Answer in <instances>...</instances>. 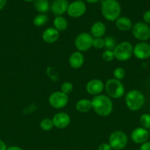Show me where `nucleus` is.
<instances>
[{
    "instance_id": "f257e3e1",
    "label": "nucleus",
    "mask_w": 150,
    "mask_h": 150,
    "mask_svg": "<svg viewBox=\"0 0 150 150\" xmlns=\"http://www.w3.org/2000/svg\"><path fill=\"white\" fill-rule=\"evenodd\" d=\"M91 103L92 109L100 117H107L113 111V101L107 95L101 94L94 96L91 100Z\"/></svg>"
},
{
    "instance_id": "f03ea898",
    "label": "nucleus",
    "mask_w": 150,
    "mask_h": 150,
    "mask_svg": "<svg viewBox=\"0 0 150 150\" xmlns=\"http://www.w3.org/2000/svg\"><path fill=\"white\" fill-rule=\"evenodd\" d=\"M101 13L104 18L108 21H116L121 16V7L117 0H103Z\"/></svg>"
},
{
    "instance_id": "7ed1b4c3",
    "label": "nucleus",
    "mask_w": 150,
    "mask_h": 150,
    "mask_svg": "<svg viewBox=\"0 0 150 150\" xmlns=\"http://www.w3.org/2000/svg\"><path fill=\"white\" fill-rule=\"evenodd\" d=\"M145 103V96L142 92L138 89L129 91L125 96V104L132 111L141 110Z\"/></svg>"
},
{
    "instance_id": "20e7f679",
    "label": "nucleus",
    "mask_w": 150,
    "mask_h": 150,
    "mask_svg": "<svg viewBox=\"0 0 150 150\" xmlns=\"http://www.w3.org/2000/svg\"><path fill=\"white\" fill-rule=\"evenodd\" d=\"M104 90L107 95L113 99H120L124 95L125 87L121 81L110 79L104 83Z\"/></svg>"
},
{
    "instance_id": "39448f33",
    "label": "nucleus",
    "mask_w": 150,
    "mask_h": 150,
    "mask_svg": "<svg viewBox=\"0 0 150 150\" xmlns=\"http://www.w3.org/2000/svg\"><path fill=\"white\" fill-rule=\"evenodd\" d=\"M113 51L115 59L120 62H126L133 55V45L128 41H123L118 43Z\"/></svg>"
},
{
    "instance_id": "423d86ee",
    "label": "nucleus",
    "mask_w": 150,
    "mask_h": 150,
    "mask_svg": "<svg viewBox=\"0 0 150 150\" xmlns=\"http://www.w3.org/2000/svg\"><path fill=\"white\" fill-rule=\"evenodd\" d=\"M108 144L113 150H121L127 145L128 136L121 130H116L109 136Z\"/></svg>"
},
{
    "instance_id": "0eeeda50",
    "label": "nucleus",
    "mask_w": 150,
    "mask_h": 150,
    "mask_svg": "<svg viewBox=\"0 0 150 150\" xmlns=\"http://www.w3.org/2000/svg\"><path fill=\"white\" fill-rule=\"evenodd\" d=\"M132 36L140 42H146L150 38V26L144 21H138L132 26Z\"/></svg>"
},
{
    "instance_id": "6e6552de",
    "label": "nucleus",
    "mask_w": 150,
    "mask_h": 150,
    "mask_svg": "<svg viewBox=\"0 0 150 150\" xmlns=\"http://www.w3.org/2000/svg\"><path fill=\"white\" fill-rule=\"evenodd\" d=\"M69 95H66L61 91H55L50 94L48 98L49 104L55 109H61L65 108L69 103Z\"/></svg>"
},
{
    "instance_id": "1a4fd4ad",
    "label": "nucleus",
    "mask_w": 150,
    "mask_h": 150,
    "mask_svg": "<svg viewBox=\"0 0 150 150\" xmlns=\"http://www.w3.org/2000/svg\"><path fill=\"white\" fill-rule=\"evenodd\" d=\"M94 38L88 32H81L74 40V45L77 51L85 52L92 47Z\"/></svg>"
},
{
    "instance_id": "9d476101",
    "label": "nucleus",
    "mask_w": 150,
    "mask_h": 150,
    "mask_svg": "<svg viewBox=\"0 0 150 150\" xmlns=\"http://www.w3.org/2000/svg\"><path fill=\"white\" fill-rule=\"evenodd\" d=\"M86 4L82 0H76L72 1L69 5L67 10V14L69 17L73 18H77L83 16L86 12Z\"/></svg>"
},
{
    "instance_id": "9b49d317",
    "label": "nucleus",
    "mask_w": 150,
    "mask_h": 150,
    "mask_svg": "<svg viewBox=\"0 0 150 150\" xmlns=\"http://www.w3.org/2000/svg\"><path fill=\"white\" fill-rule=\"evenodd\" d=\"M133 55L138 59L145 60L150 57V44L146 42H139L133 46Z\"/></svg>"
},
{
    "instance_id": "f8f14e48",
    "label": "nucleus",
    "mask_w": 150,
    "mask_h": 150,
    "mask_svg": "<svg viewBox=\"0 0 150 150\" xmlns=\"http://www.w3.org/2000/svg\"><path fill=\"white\" fill-rule=\"evenodd\" d=\"M85 89L89 95L93 96L101 95L104 89V83L101 80L98 79H91L87 83Z\"/></svg>"
},
{
    "instance_id": "ddd939ff",
    "label": "nucleus",
    "mask_w": 150,
    "mask_h": 150,
    "mask_svg": "<svg viewBox=\"0 0 150 150\" xmlns=\"http://www.w3.org/2000/svg\"><path fill=\"white\" fill-rule=\"evenodd\" d=\"M149 130L142 127H138L134 129L130 135L131 140L136 144H142L147 142L149 138Z\"/></svg>"
},
{
    "instance_id": "4468645a",
    "label": "nucleus",
    "mask_w": 150,
    "mask_h": 150,
    "mask_svg": "<svg viewBox=\"0 0 150 150\" xmlns=\"http://www.w3.org/2000/svg\"><path fill=\"white\" fill-rule=\"evenodd\" d=\"M51 120H52L54 127L60 130L66 128L71 122L70 116L67 113L63 112V111L57 112V114H54Z\"/></svg>"
},
{
    "instance_id": "2eb2a0df",
    "label": "nucleus",
    "mask_w": 150,
    "mask_h": 150,
    "mask_svg": "<svg viewBox=\"0 0 150 150\" xmlns=\"http://www.w3.org/2000/svg\"><path fill=\"white\" fill-rule=\"evenodd\" d=\"M69 5L68 0H53L50 9L55 16H62L67 12Z\"/></svg>"
},
{
    "instance_id": "dca6fc26",
    "label": "nucleus",
    "mask_w": 150,
    "mask_h": 150,
    "mask_svg": "<svg viewBox=\"0 0 150 150\" xmlns=\"http://www.w3.org/2000/svg\"><path fill=\"white\" fill-rule=\"evenodd\" d=\"M60 38V32L54 27H49L46 29L42 33V39L45 42L49 44L57 42Z\"/></svg>"
},
{
    "instance_id": "f3484780",
    "label": "nucleus",
    "mask_w": 150,
    "mask_h": 150,
    "mask_svg": "<svg viewBox=\"0 0 150 150\" xmlns=\"http://www.w3.org/2000/svg\"><path fill=\"white\" fill-rule=\"evenodd\" d=\"M69 65L74 69H79L85 63V57L82 52L74 51L72 53L69 58Z\"/></svg>"
},
{
    "instance_id": "a211bd4d",
    "label": "nucleus",
    "mask_w": 150,
    "mask_h": 150,
    "mask_svg": "<svg viewBox=\"0 0 150 150\" xmlns=\"http://www.w3.org/2000/svg\"><path fill=\"white\" fill-rule=\"evenodd\" d=\"M115 25H116V28L121 32L130 31L133 26V23H132L131 19L126 16H120L115 21Z\"/></svg>"
},
{
    "instance_id": "6ab92c4d",
    "label": "nucleus",
    "mask_w": 150,
    "mask_h": 150,
    "mask_svg": "<svg viewBox=\"0 0 150 150\" xmlns=\"http://www.w3.org/2000/svg\"><path fill=\"white\" fill-rule=\"evenodd\" d=\"M106 33V26L103 22L96 21L93 23L90 29V34L94 38H102Z\"/></svg>"
},
{
    "instance_id": "aec40b11",
    "label": "nucleus",
    "mask_w": 150,
    "mask_h": 150,
    "mask_svg": "<svg viewBox=\"0 0 150 150\" xmlns=\"http://www.w3.org/2000/svg\"><path fill=\"white\" fill-rule=\"evenodd\" d=\"M76 110L79 113L82 114H85L92 110V103L91 100L86 99V98H82V99L79 100L76 103L75 105Z\"/></svg>"
},
{
    "instance_id": "412c9836",
    "label": "nucleus",
    "mask_w": 150,
    "mask_h": 150,
    "mask_svg": "<svg viewBox=\"0 0 150 150\" xmlns=\"http://www.w3.org/2000/svg\"><path fill=\"white\" fill-rule=\"evenodd\" d=\"M53 27L57 29L59 32H64L67 29L69 23L66 18L62 16H56L53 20Z\"/></svg>"
},
{
    "instance_id": "4be33fe9",
    "label": "nucleus",
    "mask_w": 150,
    "mask_h": 150,
    "mask_svg": "<svg viewBox=\"0 0 150 150\" xmlns=\"http://www.w3.org/2000/svg\"><path fill=\"white\" fill-rule=\"evenodd\" d=\"M34 7L40 14H46L50 9L49 0H35Z\"/></svg>"
},
{
    "instance_id": "5701e85b",
    "label": "nucleus",
    "mask_w": 150,
    "mask_h": 150,
    "mask_svg": "<svg viewBox=\"0 0 150 150\" xmlns=\"http://www.w3.org/2000/svg\"><path fill=\"white\" fill-rule=\"evenodd\" d=\"M49 18L46 14H38L33 18L32 23L35 26L41 27L48 22Z\"/></svg>"
},
{
    "instance_id": "b1692460",
    "label": "nucleus",
    "mask_w": 150,
    "mask_h": 150,
    "mask_svg": "<svg viewBox=\"0 0 150 150\" xmlns=\"http://www.w3.org/2000/svg\"><path fill=\"white\" fill-rule=\"evenodd\" d=\"M40 127L44 131H50L54 127L52 120L49 118L43 119L40 122Z\"/></svg>"
},
{
    "instance_id": "393cba45",
    "label": "nucleus",
    "mask_w": 150,
    "mask_h": 150,
    "mask_svg": "<svg viewBox=\"0 0 150 150\" xmlns=\"http://www.w3.org/2000/svg\"><path fill=\"white\" fill-rule=\"evenodd\" d=\"M104 48L107 50H112L113 51L116 46V40L113 36H106L104 38Z\"/></svg>"
},
{
    "instance_id": "a878e982",
    "label": "nucleus",
    "mask_w": 150,
    "mask_h": 150,
    "mask_svg": "<svg viewBox=\"0 0 150 150\" xmlns=\"http://www.w3.org/2000/svg\"><path fill=\"white\" fill-rule=\"evenodd\" d=\"M46 74L48 77L49 78L50 80L52 81L56 82L59 79V74L57 73V70L55 67H51V66H49L46 68Z\"/></svg>"
},
{
    "instance_id": "bb28decb",
    "label": "nucleus",
    "mask_w": 150,
    "mask_h": 150,
    "mask_svg": "<svg viewBox=\"0 0 150 150\" xmlns=\"http://www.w3.org/2000/svg\"><path fill=\"white\" fill-rule=\"evenodd\" d=\"M141 127L149 130L150 129V114H143L139 119Z\"/></svg>"
},
{
    "instance_id": "cd10ccee",
    "label": "nucleus",
    "mask_w": 150,
    "mask_h": 150,
    "mask_svg": "<svg viewBox=\"0 0 150 150\" xmlns=\"http://www.w3.org/2000/svg\"><path fill=\"white\" fill-rule=\"evenodd\" d=\"M74 90V86L72 83L70 81H65L62 83L60 86V90L62 92H63L66 95H69V94L71 93Z\"/></svg>"
},
{
    "instance_id": "c85d7f7f",
    "label": "nucleus",
    "mask_w": 150,
    "mask_h": 150,
    "mask_svg": "<svg viewBox=\"0 0 150 150\" xmlns=\"http://www.w3.org/2000/svg\"><path fill=\"white\" fill-rule=\"evenodd\" d=\"M113 75L114 79L119 81H121L122 79H124L125 76H126V71H125V70L123 67H116V68H115L114 70H113Z\"/></svg>"
},
{
    "instance_id": "c756f323",
    "label": "nucleus",
    "mask_w": 150,
    "mask_h": 150,
    "mask_svg": "<svg viewBox=\"0 0 150 150\" xmlns=\"http://www.w3.org/2000/svg\"><path fill=\"white\" fill-rule=\"evenodd\" d=\"M101 58L106 62H110L115 59L114 54L112 50L105 49L101 54Z\"/></svg>"
},
{
    "instance_id": "7c9ffc66",
    "label": "nucleus",
    "mask_w": 150,
    "mask_h": 150,
    "mask_svg": "<svg viewBox=\"0 0 150 150\" xmlns=\"http://www.w3.org/2000/svg\"><path fill=\"white\" fill-rule=\"evenodd\" d=\"M92 47H94V48H96V49H101V48H104V38H94V40H93Z\"/></svg>"
},
{
    "instance_id": "2f4dec72",
    "label": "nucleus",
    "mask_w": 150,
    "mask_h": 150,
    "mask_svg": "<svg viewBox=\"0 0 150 150\" xmlns=\"http://www.w3.org/2000/svg\"><path fill=\"white\" fill-rule=\"evenodd\" d=\"M143 19L144 23L150 24V10H146L143 15Z\"/></svg>"
},
{
    "instance_id": "473e14b6",
    "label": "nucleus",
    "mask_w": 150,
    "mask_h": 150,
    "mask_svg": "<svg viewBox=\"0 0 150 150\" xmlns=\"http://www.w3.org/2000/svg\"><path fill=\"white\" fill-rule=\"evenodd\" d=\"M98 150H113L108 143H102L99 146Z\"/></svg>"
},
{
    "instance_id": "72a5a7b5",
    "label": "nucleus",
    "mask_w": 150,
    "mask_h": 150,
    "mask_svg": "<svg viewBox=\"0 0 150 150\" xmlns=\"http://www.w3.org/2000/svg\"><path fill=\"white\" fill-rule=\"evenodd\" d=\"M139 150H150V142L147 141L141 144Z\"/></svg>"
},
{
    "instance_id": "f704fd0d",
    "label": "nucleus",
    "mask_w": 150,
    "mask_h": 150,
    "mask_svg": "<svg viewBox=\"0 0 150 150\" xmlns=\"http://www.w3.org/2000/svg\"><path fill=\"white\" fill-rule=\"evenodd\" d=\"M7 146L2 140H0V150H7Z\"/></svg>"
},
{
    "instance_id": "c9c22d12",
    "label": "nucleus",
    "mask_w": 150,
    "mask_h": 150,
    "mask_svg": "<svg viewBox=\"0 0 150 150\" xmlns=\"http://www.w3.org/2000/svg\"><path fill=\"white\" fill-rule=\"evenodd\" d=\"M7 150H24V149L18 146H10V147L7 148Z\"/></svg>"
},
{
    "instance_id": "e433bc0d",
    "label": "nucleus",
    "mask_w": 150,
    "mask_h": 150,
    "mask_svg": "<svg viewBox=\"0 0 150 150\" xmlns=\"http://www.w3.org/2000/svg\"><path fill=\"white\" fill-rule=\"evenodd\" d=\"M6 2H7V0H0V10L4 8Z\"/></svg>"
},
{
    "instance_id": "4c0bfd02",
    "label": "nucleus",
    "mask_w": 150,
    "mask_h": 150,
    "mask_svg": "<svg viewBox=\"0 0 150 150\" xmlns=\"http://www.w3.org/2000/svg\"><path fill=\"white\" fill-rule=\"evenodd\" d=\"M85 1L88 3H91V4H94V3L98 2L99 0H85Z\"/></svg>"
},
{
    "instance_id": "58836bf2",
    "label": "nucleus",
    "mask_w": 150,
    "mask_h": 150,
    "mask_svg": "<svg viewBox=\"0 0 150 150\" xmlns=\"http://www.w3.org/2000/svg\"><path fill=\"white\" fill-rule=\"evenodd\" d=\"M25 1H27V2H31V1H34L35 0H24Z\"/></svg>"
},
{
    "instance_id": "ea45409f",
    "label": "nucleus",
    "mask_w": 150,
    "mask_h": 150,
    "mask_svg": "<svg viewBox=\"0 0 150 150\" xmlns=\"http://www.w3.org/2000/svg\"><path fill=\"white\" fill-rule=\"evenodd\" d=\"M149 136H150V129L149 130Z\"/></svg>"
}]
</instances>
